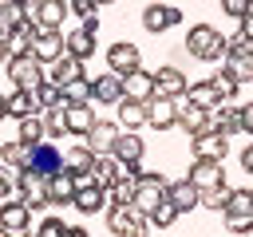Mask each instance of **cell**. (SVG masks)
Masks as SVG:
<instances>
[{"mask_svg": "<svg viewBox=\"0 0 253 237\" xmlns=\"http://www.w3.org/2000/svg\"><path fill=\"white\" fill-rule=\"evenodd\" d=\"M186 55H194L202 63H217V59H225V36L213 24H194L186 32Z\"/></svg>", "mask_w": 253, "mask_h": 237, "instance_id": "cell-1", "label": "cell"}, {"mask_svg": "<svg viewBox=\"0 0 253 237\" xmlns=\"http://www.w3.org/2000/svg\"><path fill=\"white\" fill-rule=\"evenodd\" d=\"M166 186H170L166 174H158V170H142V174L134 178V209L150 217V213L166 201Z\"/></svg>", "mask_w": 253, "mask_h": 237, "instance_id": "cell-2", "label": "cell"}, {"mask_svg": "<svg viewBox=\"0 0 253 237\" xmlns=\"http://www.w3.org/2000/svg\"><path fill=\"white\" fill-rule=\"evenodd\" d=\"M107 229L115 237H150V217L138 213L134 205H111L107 209Z\"/></svg>", "mask_w": 253, "mask_h": 237, "instance_id": "cell-3", "label": "cell"}, {"mask_svg": "<svg viewBox=\"0 0 253 237\" xmlns=\"http://www.w3.org/2000/svg\"><path fill=\"white\" fill-rule=\"evenodd\" d=\"M4 67H8V79H12V87H16V91H36V87L47 79V75H43V63H40L32 51H28V55L8 59Z\"/></svg>", "mask_w": 253, "mask_h": 237, "instance_id": "cell-4", "label": "cell"}, {"mask_svg": "<svg viewBox=\"0 0 253 237\" xmlns=\"http://www.w3.org/2000/svg\"><path fill=\"white\" fill-rule=\"evenodd\" d=\"M28 233H36L32 209L24 201H4L0 205V237H28Z\"/></svg>", "mask_w": 253, "mask_h": 237, "instance_id": "cell-5", "label": "cell"}, {"mask_svg": "<svg viewBox=\"0 0 253 237\" xmlns=\"http://www.w3.org/2000/svg\"><path fill=\"white\" fill-rule=\"evenodd\" d=\"M16 190H20V201H24L32 213H40V209H47V205H51V201H47V182H43V174H36L32 166H28V170H20Z\"/></svg>", "mask_w": 253, "mask_h": 237, "instance_id": "cell-6", "label": "cell"}, {"mask_svg": "<svg viewBox=\"0 0 253 237\" xmlns=\"http://www.w3.org/2000/svg\"><path fill=\"white\" fill-rule=\"evenodd\" d=\"M178 24H182V8H178V4H162V0H154V4L142 8V32H150V36L170 32V28H178Z\"/></svg>", "mask_w": 253, "mask_h": 237, "instance_id": "cell-7", "label": "cell"}, {"mask_svg": "<svg viewBox=\"0 0 253 237\" xmlns=\"http://www.w3.org/2000/svg\"><path fill=\"white\" fill-rule=\"evenodd\" d=\"M107 67H111L115 75H130V71H138V67H142V51H138L134 43L119 40V43H111V47H107Z\"/></svg>", "mask_w": 253, "mask_h": 237, "instance_id": "cell-8", "label": "cell"}, {"mask_svg": "<svg viewBox=\"0 0 253 237\" xmlns=\"http://www.w3.org/2000/svg\"><path fill=\"white\" fill-rule=\"evenodd\" d=\"M146 126H154V130H170V126H178V99L154 95V99L146 103Z\"/></svg>", "mask_w": 253, "mask_h": 237, "instance_id": "cell-9", "label": "cell"}, {"mask_svg": "<svg viewBox=\"0 0 253 237\" xmlns=\"http://www.w3.org/2000/svg\"><path fill=\"white\" fill-rule=\"evenodd\" d=\"M190 142H194V158L221 162V158L229 154V134H221V130H202V134H194Z\"/></svg>", "mask_w": 253, "mask_h": 237, "instance_id": "cell-10", "label": "cell"}, {"mask_svg": "<svg viewBox=\"0 0 253 237\" xmlns=\"http://www.w3.org/2000/svg\"><path fill=\"white\" fill-rule=\"evenodd\" d=\"M32 55H36L40 63L59 59V55H63V32H59V28H40L36 40H32Z\"/></svg>", "mask_w": 253, "mask_h": 237, "instance_id": "cell-11", "label": "cell"}, {"mask_svg": "<svg viewBox=\"0 0 253 237\" xmlns=\"http://www.w3.org/2000/svg\"><path fill=\"white\" fill-rule=\"evenodd\" d=\"M123 99H134V103H150V99H154V71L138 67V71L123 75Z\"/></svg>", "mask_w": 253, "mask_h": 237, "instance_id": "cell-12", "label": "cell"}, {"mask_svg": "<svg viewBox=\"0 0 253 237\" xmlns=\"http://www.w3.org/2000/svg\"><path fill=\"white\" fill-rule=\"evenodd\" d=\"M71 205H75L83 217H95V213H103V209H107V186H99V182H91V186H79V190H75V198H71Z\"/></svg>", "mask_w": 253, "mask_h": 237, "instance_id": "cell-13", "label": "cell"}, {"mask_svg": "<svg viewBox=\"0 0 253 237\" xmlns=\"http://www.w3.org/2000/svg\"><path fill=\"white\" fill-rule=\"evenodd\" d=\"M186 75H182V67H174V63H166V67H158L154 71V95H166V99H178V95H186Z\"/></svg>", "mask_w": 253, "mask_h": 237, "instance_id": "cell-14", "label": "cell"}, {"mask_svg": "<svg viewBox=\"0 0 253 237\" xmlns=\"http://www.w3.org/2000/svg\"><path fill=\"white\" fill-rule=\"evenodd\" d=\"M91 95H95V103L119 107V103H123V75H115V71L95 75V79H91Z\"/></svg>", "mask_w": 253, "mask_h": 237, "instance_id": "cell-15", "label": "cell"}, {"mask_svg": "<svg viewBox=\"0 0 253 237\" xmlns=\"http://www.w3.org/2000/svg\"><path fill=\"white\" fill-rule=\"evenodd\" d=\"M186 178H190L198 190H210V186H221V182H225V170H221V162L194 158V162H190V170H186Z\"/></svg>", "mask_w": 253, "mask_h": 237, "instance_id": "cell-16", "label": "cell"}, {"mask_svg": "<svg viewBox=\"0 0 253 237\" xmlns=\"http://www.w3.org/2000/svg\"><path fill=\"white\" fill-rule=\"evenodd\" d=\"M119 130H123L119 122H111V118H95V126L87 130V138H83V142H87L95 154H111V146H115Z\"/></svg>", "mask_w": 253, "mask_h": 237, "instance_id": "cell-17", "label": "cell"}, {"mask_svg": "<svg viewBox=\"0 0 253 237\" xmlns=\"http://www.w3.org/2000/svg\"><path fill=\"white\" fill-rule=\"evenodd\" d=\"M47 182V201L51 205H71V198H75V174H67V170H55V174H47L43 178Z\"/></svg>", "mask_w": 253, "mask_h": 237, "instance_id": "cell-18", "label": "cell"}, {"mask_svg": "<svg viewBox=\"0 0 253 237\" xmlns=\"http://www.w3.org/2000/svg\"><path fill=\"white\" fill-rule=\"evenodd\" d=\"M83 63H87V59H75V55H67V51H63L59 59H51V63H47V79H51V83H59V87H67L71 79H83Z\"/></svg>", "mask_w": 253, "mask_h": 237, "instance_id": "cell-19", "label": "cell"}, {"mask_svg": "<svg viewBox=\"0 0 253 237\" xmlns=\"http://www.w3.org/2000/svg\"><path fill=\"white\" fill-rule=\"evenodd\" d=\"M63 118H67V134H75V138H87V130L95 126L91 103H67L63 107Z\"/></svg>", "mask_w": 253, "mask_h": 237, "instance_id": "cell-20", "label": "cell"}, {"mask_svg": "<svg viewBox=\"0 0 253 237\" xmlns=\"http://www.w3.org/2000/svg\"><path fill=\"white\" fill-rule=\"evenodd\" d=\"M32 170H36V174H43V178H47V174H55V170H63V154L55 150V142H47V138H43V142H36V146H32Z\"/></svg>", "mask_w": 253, "mask_h": 237, "instance_id": "cell-21", "label": "cell"}, {"mask_svg": "<svg viewBox=\"0 0 253 237\" xmlns=\"http://www.w3.org/2000/svg\"><path fill=\"white\" fill-rule=\"evenodd\" d=\"M166 201H170L178 213H190V209H198V186H194L190 178L170 182V186H166Z\"/></svg>", "mask_w": 253, "mask_h": 237, "instance_id": "cell-22", "label": "cell"}, {"mask_svg": "<svg viewBox=\"0 0 253 237\" xmlns=\"http://www.w3.org/2000/svg\"><path fill=\"white\" fill-rule=\"evenodd\" d=\"M63 51L75 55V59H91L95 55V32H87L83 24L75 32H63Z\"/></svg>", "mask_w": 253, "mask_h": 237, "instance_id": "cell-23", "label": "cell"}, {"mask_svg": "<svg viewBox=\"0 0 253 237\" xmlns=\"http://www.w3.org/2000/svg\"><path fill=\"white\" fill-rule=\"evenodd\" d=\"M178 126H182V130H186V134L194 138V134H202V130H210V111L186 99V107H178Z\"/></svg>", "mask_w": 253, "mask_h": 237, "instance_id": "cell-24", "label": "cell"}, {"mask_svg": "<svg viewBox=\"0 0 253 237\" xmlns=\"http://www.w3.org/2000/svg\"><path fill=\"white\" fill-rule=\"evenodd\" d=\"M36 4V24L40 28H63V20H67V0H32Z\"/></svg>", "mask_w": 253, "mask_h": 237, "instance_id": "cell-25", "label": "cell"}, {"mask_svg": "<svg viewBox=\"0 0 253 237\" xmlns=\"http://www.w3.org/2000/svg\"><path fill=\"white\" fill-rule=\"evenodd\" d=\"M36 32H40V24H36V20H28L24 28H16V32H8V36H4V47H8V59H16V55H28V51H32V40H36Z\"/></svg>", "mask_w": 253, "mask_h": 237, "instance_id": "cell-26", "label": "cell"}, {"mask_svg": "<svg viewBox=\"0 0 253 237\" xmlns=\"http://www.w3.org/2000/svg\"><path fill=\"white\" fill-rule=\"evenodd\" d=\"M111 154H115L119 162H130V158H142V154H146V142H142V134H138V130H119V138H115Z\"/></svg>", "mask_w": 253, "mask_h": 237, "instance_id": "cell-27", "label": "cell"}, {"mask_svg": "<svg viewBox=\"0 0 253 237\" xmlns=\"http://www.w3.org/2000/svg\"><path fill=\"white\" fill-rule=\"evenodd\" d=\"M210 130H221V134H237L241 130V107H210Z\"/></svg>", "mask_w": 253, "mask_h": 237, "instance_id": "cell-28", "label": "cell"}, {"mask_svg": "<svg viewBox=\"0 0 253 237\" xmlns=\"http://www.w3.org/2000/svg\"><path fill=\"white\" fill-rule=\"evenodd\" d=\"M4 107H8V118H28V115H40V103H36V95L32 91H12V95H4Z\"/></svg>", "mask_w": 253, "mask_h": 237, "instance_id": "cell-29", "label": "cell"}, {"mask_svg": "<svg viewBox=\"0 0 253 237\" xmlns=\"http://www.w3.org/2000/svg\"><path fill=\"white\" fill-rule=\"evenodd\" d=\"M115 111H119V118H115V122H119L123 130H138V126H146V103L123 99V103H119Z\"/></svg>", "mask_w": 253, "mask_h": 237, "instance_id": "cell-30", "label": "cell"}, {"mask_svg": "<svg viewBox=\"0 0 253 237\" xmlns=\"http://www.w3.org/2000/svg\"><path fill=\"white\" fill-rule=\"evenodd\" d=\"M0 166H12V170H28L32 166V146L28 142H4L0 146Z\"/></svg>", "mask_w": 253, "mask_h": 237, "instance_id": "cell-31", "label": "cell"}, {"mask_svg": "<svg viewBox=\"0 0 253 237\" xmlns=\"http://www.w3.org/2000/svg\"><path fill=\"white\" fill-rule=\"evenodd\" d=\"M91 162H95V150H91L87 142H75L71 150H63V170H67V174H87Z\"/></svg>", "mask_w": 253, "mask_h": 237, "instance_id": "cell-32", "label": "cell"}, {"mask_svg": "<svg viewBox=\"0 0 253 237\" xmlns=\"http://www.w3.org/2000/svg\"><path fill=\"white\" fill-rule=\"evenodd\" d=\"M32 16H28V8L20 4V0H4L0 4V32L8 36V32H16V28H24Z\"/></svg>", "mask_w": 253, "mask_h": 237, "instance_id": "cell-33", "label": "cell"}, {"mask_svg": "<svg viewBox=\"0 0 253 237\" xmlns=\"http://www.w3.org/2000/svg\"><path fill=\"white\" fill-rule=\"evenodd\" d=\"M32 95H36V103H40V115H43V111H55V107H67V103H63V87L51 83V79H43Z\"/></svg>", "mask_w": 253, "mask_h": 237, "instance_id": "cell-34", "label": "cell"}, {"mask_svg": "<svg viewBox=\"0 0 253 237\" xmlns=\"http://www.w3.org/2000/svg\"><path fill=\"white\" fill-rule=\"evenodd\" d=\"M115 178H119V162H115V154H95V162H91V182L111 186Z\"/></svg>", "mask_w": 253, "mask_h": 237, "instance_id": "cell-35", "label": "cell"}, {"mask_svg": "<svg viewBox=\"0 0 253 237\" xmlns=\"http://www.w3.org/2000/svg\"><path fill=\"white\" fill-rule=\"evenodd\" d=\"M107 201H111V205H134V178L119 174V178L107 186Z\"/></svg>", "mask_w": 253, "mask_h": 237, "instance_id": "cell-36", "label": "cell"}, {"mask_svg": "<svg viewBox=\"0 0 253 237\" xmlns=\"http://www.w3.org/2000/svg\"><path fill=\"white\" fill-rule=\"evenodd\" d=\"M198 205H202V209H213V213H225V205H229V186L221 182V186L198 190Z\"/></svg>", "mask_w": 253, "mask_h": 237, "instance_id": "cell-37", "label": "cell"}, {"mask_svg": "<svg viewBox=\"0 0 253 237\" xmlns=\"http://www.w3.org/2000/svg\"><path fill=\"white\" fill-rule=\"evenodd\" d=\"M186 99H190V103H198V107H206V111H210V107H217V103H221V99H217V91H213V83H210V79H198V83H190V87H186Z\"/></svg>", "mask_w": 253, "mask_h": 237, "instance_id": "cell-38", "label": "cell"}, {"mask_svg": "<svg viewBox=\"0 0 253 237\" xmlns=\"http://www.w3.org/2000/svg\"><path fill=\"white\" fill-rule=\"evenodd\" d=\"M47 134H43V115H28V118H20V142H28V146H36V142H43Z\"/></svg>", "mask_w": 253, "mask_h": 237, "instance_id": "cell-39", "label": "cell"}, {"mask_svg": "<svg viewBox=\"0 0 253 237\" xmlns=\"http://www.w3.org/2000/svg\"><path fill=\"white\" fill-rule=\"evenodd\" d=\"M43 134H47V142H55V138H63V134H67L63 107H55V111H43Z\"/></svg>", "mask_w": 253, "mask_h": 237, "instance_id": "cell-40", "label": "cell"}, {"mask_svg": "<svg viewBox=\"0 0 253 237\" xmlns=\"http://www.w3.org/2000/svg\"><path fill=\"white\" fill-rule=\"evenodd\" d=\"M210 83H213V91H217V99H221V103H225V99H233V95H237V87H241L225 67H221V71H213V75H210Z\"/></svg>", "mask_w": 253, "mask_h": 237, "instance_id": "cell-41", "label": "cell"}, {"mask_svg": "<svg viewBox=\"0 0 253 237\" xmlns=\"http://www.w3.org/2000/svg\"><path fill=\"white\" fill-rule=\"evenodd\" d=\"M63 103H91V79L87 75L83 79H71L63 87Z\"/></svg>", "mask_w": 253, "mask_h": 237, "instance_id": "cell-42", "label": "cell"}, {"mask_svg": "<svg viewBox=\"0 0 253 237\" xmlns=\"http://www.w3.org/2000/svg\"><path fill=\"white\" fill-rule=\"evenodd\" d=\"M225 213H253V190H229Z\"/></svg>", "mask_w": 253, "mask_h": 237, "instance_id": "cell-43", "label": "cell"}, {"mask_svg": "<svg viewBox=\"0 0 253 237\" xmlns=\"http://www.w3.org/2000/svg\"><path fill=\"white\" fill-rule=\"evenodd\" d=\"M225 229L233 237H249L253 233V213H225Z\"/></svg>", "mask_w": 253, "mask_h": 237, "instance_id": "cell-44", "label": "cell"}, {"mask_svg": "<svg viewBox=\"0 0 253 237\" xmlns=\"http://www.w3.org/2000/svg\"><path fill=\"white\" fill-rule=\"evenodd\" d=\"M67 229H71V225H67L63 217H40V221H36V233H40V237H67Z\"/></svg>", "mask_w": 253, "mask_h": 237, "instance_id": "cell-45", "label": "cell"}, {"mask_svg": "<svg viewBox=\"0 0 253 237\" xmlns=\"http://www.w3.org/2000/svg\"><path fill=\"white\" fill-rule=\"evenodd\" d=\"M174 217H178V209H174L170 201H162V205L150 213V225H158V229H170V225H174Z\"/></svg>", "mask_w": 253, "mask_h": 237, "instance_id": "cell-46", "label": "cell"}, {"mask_svg": "<svg viewBox=\"0 0 253 237\" xmlns=\"http://www.w3.org/2000/svg\"><path fill=\"white\" fill-rule=\"evenodd\" d=\"M67 8H71L79 20H87V16H99V0H67Z\"/></svg>", "mask_w": 253, "mask_h": 237, "instance_id": "cell-47", "label": "cell"}, {"mask_svg": "<svg viewBox=\"0 0 253 237\" xmlns=\"http://www.w3.org/2000/svg\"><path fill=\"white\" fill-rule=\"evenodd\" d=\"M217 4H221V12L233 16V20H241V16L249 12V0H217Z\"/></svg>", "mask_w": 253, "mask_h": 237, "instance_id": "cell-48", "label": "cell"}, {"mask_svg": "<svg viewBox=\"0 0 253 237\" xmlns=\"http://www.w3.org/2000/svg\"><path fill=\"white\" fill-rule=\"evenodd\" d=\"M237 32H241V36H245V40L253 43V12H245V16L237 20Z\"/></svg>", "mask_w": 253, "mask_h": 237, "instance_id": "cell-49", "label": "cell"}, {"mask_svg": "<svg viewBox=\"0 0 253 237\" xmlns=\"http://www.w3.org/2000/svg\"><path fill=\"white\" fill-rule=\"evenodd\" d=\"M241 130H245V134H253V103H245V107H241Z\"/></svg>", "mask_w": 253, "mask_h": 237, "instance_id": "cell-50", "label": "cell"}, {"mask_svg": "<svg viewBox=\"0 0 253 237\" xmlns=\"http://www.w3.org/2000/svg\"><path fill=\"white\" fill-rule=\"evenodd\" d=\"M241 170H245V174H253V142L241 150Z\"/></svg>", "mask_w": 253, "mask_h": 237, "instance_id": "cell-51", "label": "cell"}, {"mask_svg": "<svg viewBox=\"0 0 253 237\" xmlns=\"http://www.w3.org/2000/svg\"><path fill=\"white\" fill-rule=\"evenodd\" d=\"M83 28H87V32H95V36H99V16H87V20H83Z\"/></svg>", "mask_w": 253, "mask_h": 237, "instance_id": "cell-52", "label": "cell"}, {"mask_svg": "<svg viewBox=\"0 0 253 237\" xmlns=\"http://www.w3.org/2000/svg\"><path fill=\"white\" fill-rule=\"evenodd\" d=\"M8 194H12V182H8V178H4V170H0V198H8Z\"/></svg>", "mask_w": 253, "mask_h": 237, "instance_id": "cell-53", "label": "cell"}, {"mask_svg": "<svg viewBox=\"0 0 253 237\" xmlns=\"http://www.w3.org/2000/svg\"><path fill=\"white\" fill-rule=\"evenodd\" d=\"M67 237H91V233H87L83 225H71V229H67Z\"/></svg>", "mask_w": 253, "mask_h": 237, "instance_id": "cell-54", "label": "cell"}, {"mask_svg": "<svg viewBox=\"0 0 253 237\" xmlns=\"http://www.w3.org/2000/svg\"><path fill=\"white\" fill-rule=\"evenodd\" d=\"M0 63H8V47H4V32H0Z\"/></svg>", "mask_w": 253, "mask_h": 237, "instance_id": "cell-55", "label": "cell"}, {"mask_svg": "<svg viewBox=\"0 0 253 237\" xmlns=\"http://www.w3.org/2000/svg\"><path fill=\"white\" fill-rule=\"evenodd\" d=\"M0 118H8V107H4V95H0Z\"/></svg>", "mask_w": 253, "mask_h": 237, "instance_id": "cell-56", "label": "cell"}, {"mask_svg": "<svg viewBox=\"0 0 253 237\" xmlns=\"http://www.w3.org/2000/svg\"><path fill=\"white\" fill-rule=\"evenodd\" d=\"M99 4H115V0H99Z\"/></svg>", "mask_w": 253, "mask_h": 237, "instance_id": "cell-57", "label": "cell"}, {"mask_svg": "<svg viewBox=\"0 0 253 237\" xmlns=\"http://www.w3.org/2000/svg\"><path fill=\"white\" fill-rule=\"evenodd\" d=\"M249 12H253V0H249Z\"/></svg>", "mask_w": 253, "mask_h": 237, "instance_id": "cell-58", "label": "cell"}, {"mask_svg": "<svg viewBox=\"0 0 253 237\" xmlns=\"http://www.w3.org/2000/svg\"><path fill=\"white\" fill-rule=\"evenodd\" d=\"M28 237H40V233H28Z\"/></svg>", "mask_w": 253, "mask_h": 237, "instance_id": "cell-59", "label": "cell"}, {"mask_svg": "<svg viewBox=\"0 0 253 237\" xmlns=\"http://www.w3.org/2000/svg\"><path fill=\"white\" fill-rule=\"evenodd\" d=\"M20 4H28V0H20Z\"/></svg>", "mask_w": 253, "mask_h": 237, "instance_id": "cell-60", "label": "cell"}, {"mask_svg": "<svg viewBox=\"0 0 253 237\" xmlns=\"http://www.w3.org/2000/svg\"><path fill=\"white\" fill-rule=\"evenodd\" d=\"M0 4H4V0H0Z\"/></svg>", "mask_w": 253, "mask_h": 237, "instance_id": "cell-61", "label": "cell"}]
</instances>
